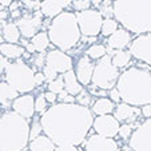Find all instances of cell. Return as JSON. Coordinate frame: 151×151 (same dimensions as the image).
<instances>
[{
	"instance_id": "obj_29",
	"label": "cell",
	"mask_w": 151,
	"mask_h": 151,
	"mask_svg": "<svg viewBox=\"0 0 151 151\" xmlns=\"http://www.w3.org/2000/svg\"><path fill=\"white\" fill-rule=\"evenodd\" d=\"M47 104H48V102H47L46 98H44V94H39L36 98H35V112L43 115L47 110H48Z\"/></svg>"
},
{
	"instance_id": "obj_33",
	"label": "cell",
	"mask_w": 151,
	"mask_h": 151,
	"mask_svg": "<svg viewBox=\"0 0 151 151\" xmlns=\"http://www.w3.org/2000/svg\"><path fill=\"white\" fill-rule=\"evenodd\" d=\"M122 139H128V138L132 135V126L128 124V123H123L119 127V132H118Z\"/></svg>"
},
{
	"instance_id": "obj_45",
	"label": "cell",
	"mask_w": 151,
	"mask_h": 151,
	"mask_svg": "<svg viewBox=\"0 0 151 151\" xmlns=\"http://www.w3.org/2000/svg\"><path fill=\"white\" fill-rule=\"evenodd\" d=\"M12 3H14V0H0V4L3 7H9Z\"/></svg>"
},
{
	"instance_id": "obj_11",
	"label": "cell",
	"mask_w": 151,
	"mask_h": 151,
	"mask_svg": "<svg viewBox=\"0 0 151 151\" xmlns=\"http://www.w3.org/2000/svg\"><path fill=\"white\" fill-rule=\"evenodd\" d=\"M119 120L114 116V115H100V116L94 118V123H92V127H94L95 132L99 135L107 138H115L119 132Z\"/></svg>"
},
{
	"instance_id": "obj_22",
	"label": "cell",
	"mask_w": 151,
	"mask_h": 151,
	"mask_svg": "<svg viewBox=\"0 0 151 151\" xmlns=\"http://www.w3.org/2000/svg\"><path fill=\"white\" fill-rule=\"evenodd\" d=\"M40 12L44 17L48 19H54L58 15H60L63 12V8L55 0H43L40 1Z\"/></svg>"
},
{
	"instance_id": "obj_32",
	"label": "cell",
	"mask_w": 151,
	"mask_h": 151,
	"mask_svg": "<svg viewBox=\"0 0 151 151\" xmlns=\"http://www.w3.org/2000/svg\"><path fill=\"white\" fill-rule=\"evenodd\" d=\"M43 131V127H42V123H40V119L39 120H34L31 126H29V139H35L36 137L42 135L40 132Z\"/></svg>"
},
{
	"instance_id": "obj_18",
	"label": "cell",
	"mask_w": 151,
	"mask_h": 151,
	"mask_svg": "<svg viewBox=\"0 0 151 151\" xmlns=\"http://www.w3.org/2000/svg\"><path fill=\"white\" fill-rule=\"evenodd\" d=\"M63 80H64V90H66L68 94L76 96L78 94L83 91V86L80 84V82L78 80L76 74H75L74 70H70L66 74H63Z\"/></svg>"
},
{
	"instance_id": "obj_13",
	"label": "cell",
	"mask_w": 151,
	"mask_h": 151,
	"mask_svg": "<svg viewBox=\"0 0 151 151\" xmlns=\"http://www.w3.org/2000/svg\"><path fill=\"white\" fill-rule=\"evenodd\" d=\"M75 74H76L78 80L80 82L82 86H90L92 83V75H94V63L87 55H83L78 59L76 64H75Z\"/></svg>"
},
{
	"instance_id": "obj_43",
	"label": "cell",
	"mask_w": 151,
	"mask_h": 151,
	"mask_svg": "<svg viewBox=\"0 0 151 151\" xmlns=\"http://www.w3.org/2000/svg\"><path fill=\"white\" fill-rule=\"evenodd\" d=\"M8 64V60L0 54V79H1V75L4 74V70H6V66Z\"/></svg>"
},
{
	"instance_id": "obj_53",
	"label": "cell",
	"mask_w": 151,
	"mask_h": 151,
	"mask_svg": "<svg viewBox=\"0 0 151 151\" xmlns=\"http://www.w3.org/2000/svg\"><path fill=\"white\" fill-rule=\"evenodd\" d=\"M1 116H3V114H1V110H0V119H1Z\"/></svg>"
},
{
	"instance_id": "obj_16",
	"label": "cell",
	"mask_w": 151,
	"mask_h": 151,
	"mask_svg": "<svg viewBox=\"0 0 151 151\" xmlns=\"http://www.w3.org/2000/svg\"><path fill=\"white\" fill-rule=\"evenodd\" d=\"M142 115L140 109L131 106L128 103H118V106H115L114 110V116L116 118L119 122H124V123H134L137 122V119Z\"/></svg>"
},
{
	"instance_id": "obj_23",
	"label": "cell",
	"mask_w": 151,
	"mask_h": 151,
	"mask_svg": "<svg viewBox=\"0 0 151 151\" xmlns=\"http://www.w3.org/2000/svg\"><path fill=\"white\" fill-rule=\"evenodd\" d=\"M1 36L6 40V43H19L20 42V34L19 27L16 26V23H7L4 26V28L1 29Z\"/></svg>"
},
{
	"instance_id": "obj_4",
	"label": "cell",
	"mask_w": 151,
	"mask_h": 151,
	"mask_svg": "<svg viewBox=\"0 0 151 151\" xmlns=\"http://www.w3.org/2000/svg\"><path fill=\"white\" fill-rule=\"evenodd\" d=\"M29 124L15 111H6L0 119V151H24L29 145Z\"/></svg>"
},
{
	"instance_id": "obj_46",
	"label": "cell",
	"mask_w": 151,
	"mask_h": 151,
	"mask_svg": "<svg viewBox=\"0 0 151 151\" xmlns=\"http://www.w3.org/2000/svg\"><path fill=\"white\" fill-rule=\"evenodd\" d=\"M8 17V12L0 11V22H6V19Z\"/></svg>"
},
{
	"instance_id": "obj_26",
	"label": "cell",
	"mask_w": 151,
	"mask_h": 151,
	"mask_svg": "<svg viewBox=\"0 0 151 151\" xmlns=\"http://www.w3.org/2000/svg\"><path fill=\"white\" fill-rule=\"evenodd\" d=\"M86 55L91 60H100L102 58H104L107 55V47L104 44H92L87 48Z\"/></svg>"
},
{
	"instance_id": "obj_10",
	"label": "cell",
	"mask_w": 151,
	"mask_h": 151,
	"mask_svg": "<svg viewBox=\"0 0 151 151\" xmlns=\"http://www.w3.org/2000/svg\"><path fill=\"white\" fill-rule=\"evenodd\" d=\"M46 66L56 71L58 74H66L67 71L72 70L74 60L70 55L60 50H51L46 54Z\"/></svg>"
},
{
	"instance_id": "obj_36",
	"label": "cell",
	"mask_w": 151,
	"mask_h": 151,
	"mask_svg": "<svg viewBox=\"0 0 151 151\" xmlns=\"http://www.w3.org/2000/svg\"><path fill=\"white\" fill-rule=\"evenodd\" d=\"M58 100H59L60 103H75L76 102L74 95L68 94L66 90H63L60 94H58Z\"/></svg>"
},
{
	"instance_id": "obj_12",
	"label": "cell",
	"mask_w": 151,
	"mask_h": 151,
	"mask_svg": "<svg viewBox=\"0 0 151 151\" xmlns=\"http://www.w3.org/2000/svg\"><path fill=\"white\" fill-rule=\"evenodd\" d=\"M84 151H119L114 138L94 134L84 142Z\"/></svg>"
},
{
	"instance_id": "obj_28",
	"label": "cell",
	"mask_w": 151,
	"mask_h": 151,
	"mask_svg": "<svg viewBox=\"0 0 151 151\" xmlns=\"http://www.w3.org/2000/svg\"><path fill=\"white\" fill-rule=\"evenodd\" d=\"M47 88H48V91L54 92V94H56V95L60 94V92L64 90V80H63V75H59L55 80L50 82L48 86H47Z\"/></svg>"
},
{
	"instance_id": "obj_5",
	"label": "cell",
	"mask_w": 151,
	"mask_h": 151,
	"mask_svg": "<svg viewBox=\"0 0 151 151\" xmlns=\"http://www.w3.org/2000/svg\"><path fill=\"white\" fill-rule=\"evenodd\" d=\"M48 36L51 43L60 51L74 48L80 40V29L78 26L76 15L74 12H62L52 19L48 26Z\"/></svg>"
},
{
	"instance_id": "obj_49",
	"label": "cell",
	"mask_w": 151,
	"mask_h": 151,
	"mask_svg": "<svg viewBox=\"0 0 151 151\" xmlns=\"http://www.w3.org/2000/svg\"><path fill=\"white\" fill-rule=\"evenodd\" d=\"M102 3H103V0H91V4L95 7H99Z\"/></svg>"
},
{
	"instance_id": "obj_39",
	"label": "cell",
	"mask_w": 151,
	"mask_h": 151,
	"mask_svg": "<svg viewBox=\"0 0 151 151\" xmlns=\"http://www.w3.org/2000/svg\"><path fill=\"white\" fill-rule=\"evenodd\" d=\"M140 112H142V116H143V118L151 119V103L142 106V109H140Z\"/></svg>"
},
{
	"instance_id": "obj_44",
	"label": "cell",
	"mask_w": 151,
	"mask_h": 151,
	"mask_svg": "<svg viewBox=\"0 0 151 151\" xmlns=\"http://www.w3.org/2000/svg\"><path fill=\"white\" fill-rule=\"evenodd\" d=\"M55 1H56V3L59 4L62 8H67L68 6H71V4L74 3L75 0H55Z\"/></svg>"
},
{
	"instance_id": "obj_51",
	"label": "cell",
	"mask_w": 151,
	"mask_h": 151,
	"mask_svg": "<svg viewBox=\"0 0 151 151\" xmlns=\"http://www.w3.org/2000/svg\"><path fill=\"white\" fill-rule=\"evenodd\" d=\"M3 40H4V39H3V36H1V34H0V44H1V43H4Z\"/></svg>"
},
{
	"instance_id": "obj_34",
	"label": "cell",
	"mask_w": 151,
	"mask_h": 151,
	"mask_svg": "<svg viewBox=\"0 0 151 151\" xmlns=\"http://www.w3.org/2000/svg\"><path fill=\"white\" fill-rule=\"evenodd\" d=\"M72 6H74L76 12H82V11H86V9H90L91 0H75L72 3Z\"/></svg>"
},
{
	"instance_id": "obj_31",
	"label": "cell",
	"mask_w": 151,
	"mask_h": 151,
	"mask_svg": "<svg viewBox=\"0 0 151 151\" xmlns=\"http://www.w3.org/2000/svg\"><path fill=\"white\" fill-rule=\"evenodd\" d=\"M112 0H103V3L99 6L100 14L102 16L104 15L106 17H111V15H114V3L111 4Z\"/></svg>"
},
{
	"instance_id": "obj_1",
	"label": "cell",
	"mask_w": 151,
	"mask_h": 151,
	"mask_svg": "<svg viewBox=\"0 0 151 151\" xmlns=\"http://www.w3.org/2000/svg\"><path fill=\"white\" fill-rule=\"evenodd\" d=\"M43 131L56 146H79L94 123L92 111L78 103H58L40 118Z\"/></svg>"
},
{
	"instance_id": "obj_50",
	"label": "cell",
	"mask_w": 151,
	"mask_h": 151,
	"mask_svg": "<svg viewBox=\"0 0 151 151\" xmlns=\"http://www.w3.org/2000/svg\"><path fill=\"white\" fill-rule=\"evenodd\" d=\"M12 17H19L20 16V12H19V9H16V11H12Z\"/></svg>"
},
{
	"instance_id": "obj_30",
	"label": "cell",
	"mask_w": 151,
	"mask_h": 151,
	"mask_svg": "<svg viewBox=\"0 0 151 151\" xmlns=\"http://www.w3.org/2000/svg\"><path fill=\"white\" fill-rule=\"evenodd\" d=\"M75 99H76V103H78V104L83 106V107H88V106L92 103V95L90 94L88 91L83 90L80 94H78L76 96H75Z\"/></svg>"
},
{
	"instance_id": "obj_3",
	"label": "cell",
	"mask_w": 151,
	"mask_h": 151,
	"mask_svg": "<svg viewBox=\"0 0 151 151\" xmlns=\"http://www.w3.org/2000/svg\"><path fill=\"white\" fill-rule=\"evenodd\" d=\"M114 16L132 34L151 31V0H115Z\"/></svg>"
},
{
	"instance_id": "obj_37",
	"label": "cell",
	"mask_w": 151,
	"mask_h": 151,
	"mask_svg": "<svg viewBox=\"0 0 151 151\" xmlns=\"http://www.w3.org/2000/svg\"><path fill=\"white\" fill-rule=\"evenodd\" d=\"M43 74H44V78H46V82H52V80H55L58 76H59V74H58L56 71H54L52 68H50V67L44 66V68H43Z\"/></svg>"
},
{
	"instance_id": "obj_9",
	"label": "cell",
	"mask_w": 151,
	"mask_h": 151,
	"mask_svg": "<svg viewBox=\"0 0 151 151\" xmlns=\"http://www.w3.org/2000/svg\"><path fill=\"white\" fill-rule=\"evenodd\" d=\"M16 26L24 39H32L43 27V15L42 12L36 11L34 15H24L16 20Z\"/></svg>"
},
{
	"instance_id": "obj_47",
	"label": "cell",
	"mask_w": 151,
	"mask_h": 151,
	"mask_svg": "<svg viewBox=\"0 0 151 151\" xmlns=\"http://www.w3.org/2000/svg\"><path fill=\"white\" fill-rule=\"evenodd\" d=\"M26 48H27V52H29V54H34V52H36V51H35V48H34V46L31 44V42H29L28 44L26 46Z\"/></svg>"
},
{
	"instance_id": "obj_8",
	"label": "cell",
	"mask_w": 151,
	"mask_h": 151,
	"mask_svg": "<svg viewBox=\"0 0 151 151\" xmlns=\"http://www.w3.org/2000/svg\"><path fill=\"white\" fill-rule=\"evenodd\" d=\"M76 20L79 26L80 34L86 37H95L100 34L103 24V16L96 9H86L82 12H76Z\"/></svg>"
},
{
	"instance_id": "obj_21",
	"label": "cell",
	"mask_w": 151,
	"mask_h": 151,
	"mask_svg": "<svg viewBox=\"0 0 151 151\" xmlns=\"http://www.w3.org/2000/svg\"><path fill=\"white\" fill-rule=\"evenodd\" d=\"M29 151H55L56 145L47 137L46 134H42L35 139L29 140Z\"/></svg>"
},
{
	"instance_id": "obj_7",
	"label": "cell",
	"mask_w": 151,
	"mask_h": 151,
	"mask_svg": "<svg viewBox=\"0 0 151 151\" xmlns=\"http://www.w3.org/2000/svg\"><path fill=\"white\" fill-rule=\"evenodd\" d=\"M119 68L112 64V59L110 55H106L95 64L94 75H92V86L99 90L110 91L111 88L116 87L118 79H119Z\"/></svg>"
},
{
	"instance_id": "obj_27",
	"label": "cell",
	"mask_w": 151,
	"mask_h": 151,
	"mask_svg": "<svg viewBox=\"0 0 151 151\" xmlns=\"http://www.w3.org/2000/svg\"><path fill=\"white\" fill-rule=\"evenodd\" d=\"M118 29H119V23H118L116 20L112 19V17H106V19L103 20L100 34H102L103 36L109 37V36H111L115 31H118Z\"/></svg>"
},
{
	"instance_id": "obj_38",
	"label": "cell",
	"mask_w": 151,
	"mask_h": 151,
	"mask_svg": "<svg viewBox=\"0 0 151 151\" xmlns=\"http://www.w3.org/2000/svg\"><path fill=\"white\" fill-rule=\"evenodd\" d=\"M109 98L112 100L114 103H120V100H122V96H120V92L119 90L116 88V87H114V88H111L109 91Z\"/></svg>"
},
{
	"instance_id": "obj_48",
	"label": "cell",
	"mask_w": 151,
	"mask_h": 151,
	"mask_svg": "<svg viewBox=\"0 0 151 151\" xmlns=\"http://www.w3.org/2000/svg\"><path fill=\"white\" fill-rule=\"evenodd\" d=\"M17 7H19V1H14V3L9 6V11H11V12H12V11H16Z\"/></svg>"
},
{
	"instance_id": "obj_15",
	"label": "cell",
	"mask_w": 151,
	"mask_h": 151,
	"mask_svg": "<svg viewBox=\"0 0 151 151\" xmlns=\"http://www.w3.org/2000/svg\"><path fill=\"white\" fill-rule=\"evenodd\" d=\"M12 111L26 119H31L35 114V98L31 94L19 95L12 103Z\"/></svg>"
},
{
	"instance_id": "obj_35",
	"label": "cell",
	"mask_w": 151,
	"mask_h": 151,
	"mask_svg": "<svg viewBox=\"0 0 151 151\" xmlns=\"http://www.w3.org/2000/svg\"><path fill=\"white\" fill-rule=\"evenodd\" d=\"M32 62H34V66L35 68H44L46 66V54L44 52H39L37 55H35L32 58Z\"/></svg>"
},
{
	"instance_id": "obj_41",
	"label": "cell",
	"mask_w": 151,
	"mask_h": 151,
	"mask_svg": "<svg viewBox=\"0 0 151 151\" xmlns=\"http://www.w3.org/2000/svg\"><path fill=\"white\" fill-rule=\"evenodd\" d=\"M44 82H46L44 74H43V72H35V84H36V87L42 86Z\"/></svg>"
},
{
	"instance_id": "obj_17",
	"label": "cell",
	"mask_w": 151,
	"mask_h": 151,
	"mask_svg": "<svg viewBox=\"0 0 151 151\" xmlns=\"http://www.w3.org/2000/svg\"><path fill=\"white\" fill-rule=\"evenodd\" d=\"M19 96V92L12 88L7 82H0V107L9 109L12 107V103Z\"/></svg>"
},
{
	"instance_id": "obj_25",
	"label": "cell",
	"mask_w": 151,
	"mask_h": 151,
	"mask_svg": "<svg viewBox=\"0 0 151 151\" xmlns=\"http://www.w3.org/2000/svg\"><path fill=\"white\" fill-rule=\"evenodd\" d=\"M132 55L130 51H126V50H120V51H115L114 55L111 56L112 59V64H114L116 68H124L128 66V63L131 60Z\"/></svg>"
},
{
	"instance_id": "obj_42",
	"label": "cell",
	"mask_w": 151,
	"mask_h": 151,
	"mask_svg": "<svg viewBox=\"0 0 151 151\" xmlns=\"http://www.w3.org/2000/svg\"><path fill=\"white\" fill-rule=\"evenodd\" d=\"M44 98H46L47 102H48V103H52V104H55V102L58 100V95L54 94V92H51V91L44 92Z\"/></svg>"
},
{
	"instance_id": "obj_19",
	"label": "cell",
	"mask_w": 151,
	"mask_h": 151,
	"mask_svg": "<svg viewBox=\"0 0 151 151\" xmlns=\"http://www.w3.org/2000/svg\"><path fill=\"white\" fill-rule=\"evenodd\" d=\"M26 50L23 46L15 44V43H1L0 44V54L7 60H17L24 55Z\"/></svg>"
},
{
	"instance_id": "obj_24",
	"label": "cell",
	"mask_w": 151,
	"mask_h": 151,
	"mask_svg": "<svg viewBox=\"0 0 151 151\" xmlns=\"http://www.w3.org/2000/svg\"><path fill=\"white\" fill-rule=\"evenodd\" d=\"M50 43H51V40H50V36L46 31H39L31 39V44L34 46L36 52H44L48 48Z\"/></svg>"
},
{
	"instance_id": "obj_40",
	"label": "cell",
	"mask_w": 151,
	"mask_h": 151,
	"mask_svg": "<svg viewBox=\"0 0 151 151\" xmlns=\"http://www.w3.org/2000/svg\"><path fill=\"white\" fill-rule=\"evenodd\" d=\"M55 151H82L78 146H56Z\"/></svg>"
},
{
	"instance_id": "obj_52",
	"label": "cell",
	"mask_w": 151,
	"mask_h": 151,
	"mask_svg": "<svg viewBox=\"0 0 151 151\" xmlns=\"http://www.w3.org/2000/svg\"><path fill=\"white\" fill-rule=\"evenodd\" d=\"M3 8H4V7L1 6V4H0V11H3Z\"/></svg>"
},
{
	"instance_id": "obj_14",
	"label": "cell",
	"mask_w": 151,
	"mask_h": 151,
	"mask_svg": "<svg viewBox=\"0 0 151 151\" xmlns=\"http://www.w3.org/2000/svg\"><path fill=\"white\" fill-rule=\"evenodd\" d=\"M131 34L124 28H119L107 39V43H106L107 44V52L114 55L115 51H120V50H124L126 47H128L131 44Z\"/></svg>"
},
{
	"instance_id": "obj_6",
	"label": "cell",
	"mask_w": 151,
	"mask_h": 151,
	"mask_svg": "<svg viewBox=\"0 0 151 151\" xmlns=\"http://www.w3.org/2000/svg\"><path fill=\"white\" fill-rule=\"evenodd\" d=\"M6 82L15 88L19 94H29L36 88L35 84V71L24 60L17 59L15 62H8L4 70Z\"/></svg>"
},
{
	"instance_id": "obj_20",
	"label": "cell",
	"mask_w": 151,
	"mask_h": 151,
	"mask_svg": "<svg viewBox=\"0 0 151 151\" xmlns=\"http://www.w3.org/2000/svg\"><path fill=\"white\" fill-rule=\"evenodd\" d=\"M115 110V103L107 98H99L96 99L94 103H92L91 111L92 114H95L96 116H100V115H110L111 112H114Z\"/></svg>"
},
{
	"instance_id": "obj_2",
	"label": "cell",
	"mask_w": 151,
	"mask_h": 151,
	"mask_svg": "<svg viewBox=\"0 0 151 151\" xmlns=\"http://www.w3.org/2000/svg\"><path fill=\"white\" fill-rule=\"evenodd\" d=\"M116 88L122 100L135 107L151 103V70L146 66L130 67L122 72Z\"/></svg>"
}]
</instances>
